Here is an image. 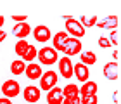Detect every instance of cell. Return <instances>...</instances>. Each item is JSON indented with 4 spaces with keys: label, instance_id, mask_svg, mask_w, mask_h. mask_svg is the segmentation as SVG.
<instances>
[{
    "label": "cell",
    "instance_id": "obj_21",
    "mask_svg": "<svg viewBox=\"0 0 121 104\" xmlns=\"http://www.w3.org/2000/svg\"><path fill=\"white\" fill-rule=\"evenodd\" d=\"M36 54H38V49H36L35 45H30V49L26 50V54H24L21 59H23L26 64H30V63H33V61L36 59Z\"/></svg>",
    "mask_w": 121,
    "mask_h": 104
},
{
    "label": "cell",
    "instance_id": "obj_17",
    "mask_svg": "<svg viewBox=\"0 0 121 104\" xmlns=\"http://www.w3.org/2000/svg\"><path fill=\"white\" fill-rule=\"evenodd\" d=\"M24 69H26V63L23 59H16V61L10 63V73L14 76H19V75H24Z\"/></svg>",
    "mask_w": 121,
    "mask_h": 104
},
{
    "label": "cell",
    "instance_id": "obj_23",
    "mask_svg": "<svg viewBox=\"0 0 121 104\" xmlns=\"http://www.w3.org/2000/svg\"><path fill=\"white\" fill-rule=\"evenodd\" d=\"M99 102V97L97 95H85V97H80V104H97Z\"/></svg>",
    "mask_w": 121,
    "mask_h": 104
},
{
    "label": "cell",
    "instance_id": "obj_18",
    "mask_svg": "<svg viewBox=\"0 0 121 104\" xmlns=\"http://www.w3.org/2000/svg\"><path fill=\"white\" fill-rule=\"evenodd\" d=\"M74 95H80V87L74 85V83H68L66 87H62V97H74Z\"/></svg>",
    "mask_w": 121,
    "mask_h": 104
},
{
    "label": "cell",
    "instance_id": "obj_27",
    "mask_svg": "<svg viewBox=\"0 0 121 104\" xmlns=\"http://www.w3.org/2000/svg\"><path fill=\"white\" fill-rule=\"evenodd\" d=\"M26 18H28V16H12V19L16 23H26Z\"/></svg>",
    "mask_w": 121,
    "mask_h": 104
},
{
    "label": "cell",
    "instance_id": "obj_28",
    "mask_svg": "<svg viewBox=\"0 0 121 104\" xmlns=\"http://www.w3.org/2000/svg\"><path fill=\"white\" fill-rule=\"evenodd\" d=\"M112 102H114V104H119V90L114 92V95H112Z\"/></svg>",
    "mask_w": 121,
    "mask_h": 104
},
{
    "label": "cell",
    "instance_id": "obj_13",
    "mask_svg": "<svg viewBox=\"0 0 121 104\" xmlns=\"http://www.w3.org/2000/svg\"><path fill=\"white\" fill-rule=\"evenodd\" d=\"M118 24H119L118 16H109V18L102 19V21H97V24H95V26H99L100 30H111V31H116Z\"/></svg>",
    "mask_w": 121,
    "mask_h": 104
},
{
    "label": "cell",
    "instance_id": "obj_11",
    "mask_svg": "<svg viewBox=\"0 0 121 104\" xmlns=\"http://www.w3.org/2000/svg\"><path fill=\"white\" fill-rule=\"evenodd\" d=\"M30 33H31V26L28 23H16V26L12 28V35L17 40H24Z\"/></svg>",
    "mask_w": 121,
    "mask_h": 104
},
{
    "label": "cell",
    "instance_id": "obj_3",
    "mask_svg": "<svg viewBox=\"0 0 121 104\" xmlns=\"http://www.w3.org/2000/svg\"><path fill=\"white\" fill-rule=\"evenodd\" d=\"M57 52H62L66 57L80 56V52H81V42L78 40V38H71V36H68V38L64 40V43L59 47Z\"/></svg>",
    "mask_w": 121,
    "mask_h": 104
},
{
    "label": "cell",
    "instance_id": "obj_7",
    "mask_svg": "<svg viewBox=\"0 0 121 104\" xmlns=\"http://www.w3.org/2000/svg\"><path fill=\"white\" fill-rule=\"evenodd\" d=\"M59 73L66 80L73 78V61H71V57L62 56V57L59 59Z\"/></svg>",
    "mask_w": 121,
    "mask_h": 104
},
{
    "label": "cell",
    "instance_id": "obj_16",
    "mask_svg": "<svg viewBox=\"0 0 121 104\" xmlns=\"http://www.w3.org/2000/svg\"><path fill=\"white\" fill-rule=\"evenodd\" d=\"M80 63L83 64V66H92V64H95L97 63V56H95V52H92V50H86V52H80Z\"/></svg>",
    "mask_w": 121,
    "mask_h": 104
},
{
    "label": "cell",
    "instance_id": "obj_26",
    "mask_svg": "<svg viewBox=\"0 0 121 104\" xmlns=\"http://www.w3.org/2000/svg\"><path fill=\"white\" fill-rule=\"evenodd\" d=\"M111 43H109V38H106V36H100L99 38V47H102V49H107Z\"/></svg>",
    "mask_w": 121,
    "mask_h": 104
},
{
    "label": "cell",
    "instance_id": "obj_22",
    "mask_svg": "<svg viewBox=\"0 0 121 104\" xmlns=\"http://www.w3.org/2000/svg\"><path fill=\"white\" fill-rule=\"evenodd\" d=\"M78 23L83 26V28H92V26L97 24V16H90V18H85V16H81V18L78 19Z\"/></svg>",
    "mask_w": 121,
    "mask_h": 104
},
{
    "label": "cell",
    "instance_id": "obj_24",
    "mask_svg": "<svg viewBox=\"0 0 121 104\" xmlns=\"http://www.w3.org/2000/svg\"><path fill=\"white\" fill-rule=\"evenodd\" d=\"M109 43L119 45V33H118V31H111V35H109Z\"/></svg>",
    "mask_w": 121,
    "mask_h": 104
},
{
    "label": "cell",
    "instance_id": "obj_15",
    "mask_svg": "<svg viewBox=\"0 0 121 104\" xmlns=\"http://www.w3.org/2000/svg\"><path fill=\"white\" fill-rule=\"evenodd\" d=\"M97 90H99V85L92 80H86L85 83H81L80 87V97H85V95H97Z\"/></svg>",
    "mask_w": 121,
    "mask_h": 104
},
{
    "label": "cell",
    "instance_id": "obj_14",
    "mask_svg": "<svg viewBox=\"0 0 121 104\" xmlns=\"http://www.w3.org/2000/svg\"><path fill=\"white\" fill-rule=\"evenodd\" d=\"M47 104H62L64 97H62V89H59V87H54L47 92Z\"/></svg>",
    "mask_w": 121,
    "mask_h": 104
},
{
    "label": "cell",
    "instance_id": "obj_32",
    "mask_svg": "<svg viewBox=\"0 0 121 104\" xmlns=\"http://www.w3.org/2000/svg\"><path fill=\"white\" fill-rule=\"evenodd\" d=\"M4 23H5V18H4V16H0V30L4 28Z\"/></svg>",
    "mask_w": 121,
    "mask_h": 104
},
{
    "label": "cell",
    "instance_id": "obj_8",
    "mask_svg": "<svg viewBox=\"0 0 121 104\" xmlns=\"http://www.w3.org/2000/svg\"><path fill=\"white\" fill-rule=\"evenodd\" d=\"M40 95H42V90L38 89V87H35V85L24 87V90H23V97H24V101H26V102H30V104L38 102V101H40Z\"/></svg>",
    "mask_w": 121,
    "mask_h": 104
},
{
    "label": "cell",
    "instance_id": "obj_4",
    "mask_svg": "<svg viewBox=\"0 0 121 104\" xmlns=\"http://www.w3.org/2000/svg\"><path fill=\"white\" fill-rule=\"evenodd\" d=\"M57 80H59V75H57V71H52V69H48L45 71L42 76H40V85H38V89L40 90H45L48 92L50 89H54V87L57 85Z\"/></svg>",
    "mask_w": 121,
    "mask_h": 104
},
{
    "label": "cell",
    "instance_id": "obj_12",
    "mask_svg": "<svg viewBox=\"0 0 121 104\" xmlns=\"http://www.w3.org/2000/svg\"><path fill=\"white\" fill-rule=\"evenodd\" d=\"M73 75L76 76V80L81 81V83H85L86 80H88V76H90V71L86 66H83L81 63H76L73 64Z\"/></svg>",
    "mask_w": 121,
    "mask_h": 104
},
{
    "label": "cell",
    "instance_id": "obj_29",
    "mask_svg": "<svg viewBox=\"0 0 121 104\" xmlns=\"http://www.w3.org/2000/svg\"><path fill=\"white\" fill-rule=\"evenodd\" d=\"M0 104H12V101L7 99V97H0Z\"/></svg>",
    "mask_w": 121,
    "mask_h": 104
},
{
    "label": "cell",
    "instance_id": "obj_31",
    "mask_svg": "<svg viewBox=\"0 0 121 104\" xmlns=\"http://www.w3.org/2000/svg\"><path fill=\"white\" fill-rule=\"evenodd\" d=\"M5 36H7V35H5V31H2V30H0V43H2V42L5 40Z\"/></svg>",
    "mask_w": 121,
    "mask_h": 104
},
{
    "label": "cell",
    "instance_id": "obj_6",
    "mask_svg": "<svg viewBox=\"0 0 121 104\" xmlns=\"http://www.w3.org/2000/svg\"><path fill=\"white\" fill-rule=\"evenodd\" d=\"M31 33H33V38H35L36 43H47V42L52 38L50 30H48V26H45V24H38V26H35Z\"/></svg>",
    "mask_w": 121,
    "mask_h": 104
},
{
    "label": "cell",
    "instance_id": "obj_9",
    "mask_svg": "<svg viewBox=\"0 0 121 104\" xmlns=\"http://www.w3.org/2000/svg\"><path fill=\"white\" fill-rule=\"evenodd\" d=\"M24 75H26V78H28L30 81L40 80V76L43 75V69H42V66H40L38 63H30V64H26Z\"/></svg>",
    "mask_w": 121,
    "mask_h": 104
},
{
    "label": "cell",
    "instance_id": "obj_19",
    "mask_svg": "<svg viewBox=\"0 0 121 104\" xmlns=\"http://www.w3.org/2000/svg\"><path fill=\"white\" fill-rule=\"evenodd\" d=\"M68 38V35H66V31H59V33H56L50 40H52V49L54 50H59V47L64 43V40Z\"/></svg>",
    "mask_w": 121,
    "mask_h": 104
},
{
    "label": "cell",
    "instance_id": "obj_5",
    "mask_svg": "<svg viewBox=\"0 0 121 104\" xmlns=\"http://www.w3.org/2000/svg\"><path fill=\"white\" fill-rule=\"evenodd\" d=\"M21 92V85L17 80H5L2 83V94L7 99H12V97H17Z\"/></svg>",
    "mask_w": 121,
    "mask_h": 104
},
{
    "label": "cell",
    "instance_id": "obj_30",
    "mask_svg": "<svg viewBox=\"0 0 121 104\" xmlns=\"http://www.w3.org/2000/svg\"><path fill=\"white\" fill-rule=\"evenodd\" d=\"M112 59H114V63H118V59H119V50H114V52H112Z\"/></svg>",
    "mask_w": 121,
    "mask_h": 104
},
{
    "label": "cell",
    "instance_id": "obj_2",
    "mask_svg": "<svg viewBox=\"0 0 121 104\" xmlns=\"http://www.w3.org/2000/svg\"><path fill=\"white\" fill-rule=\"evenodd\" d=\"M36 59H38V64H40V66H52V64L57 63L59 54H57V50H54L52 47H42L36 54Z\"/></svg>",
    "mask_w": 121,
    "mask_h": 104
},
{
    "label": "cell",
    "instance_id": "obj_1",
    "mask_svg": "<svg viewBox=\"0 0 121 104\" xmlns=\"http://www.w3.org/2000/svg\"><path fill=\"white\" fill-rule=\"evenodd\" d=\"M64 19V28H66V35H71V38H80L86 35V30L78 23V19H73L71 16H62Z\"/></svg>",
    "mask_w": 121,
    "mask_h": 104
},
{
    "label": "cell",
    "instance_id": "obj_20",
    "mask_svg": "<svg viewBox=\"0 0 121 104\" xmlns=\"http://www.w3.org/2000/svg\"><path fill=\"white\" fill-rule=\"evenodd\" d=\"M28 49H30V43L26 40H17V42H16V45H14V52H16V56H17V57H23Z\"/></svg>",
    "mask_w": 121,
    "mask_h": 104
},
{
    "label": "cell",
    "instance_id": "obj_10",
    "mask_svg": "<svg viewBox=\"0 0 121 104\" xmlns=\"http://www.w3.org/2000/svg\"><path fill=\"white\" fill-rule=\"evenodd\" d=\"M102 73H104V76H106L107 80H118L119 78V64L114 63V61L104 64Z\"/></svg>",
    "mask_w": 121,
    "mask_h": 104
},
{
    "label": "cell",
    "instance_id": "obj_25",
    "mask_svg": "<svg viewBox=\"0 0 121 104\" xmlns=\"http://www.w3.org/2000/svg\"><path fill=\"white\" fill-rule=\"evenodd\" d=\"M62 104H80V95H74V97H66L62 101Z\"/></svg>",
    "mask_w": 121,
    "mask_h": 104
}]
</instances>
